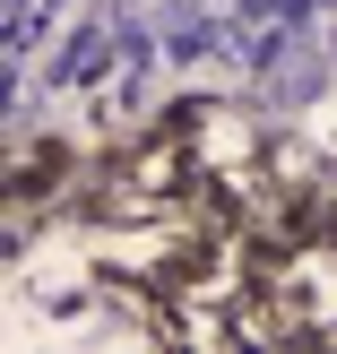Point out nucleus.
Instances as JSON below:
<instances>
[{
  "label": "nucleus",
  "instance_id": "f257e3e1",
  "mask_svg": "<svg viewBox=\"0 0 337 354\" xmlns=\"http://www.w3.org/2000/svg\"><path fill=\"white\" fill-rule=\"evenodd\" d=\"M225 44H234V26H225L217 9H199V0H173L165 9V52L173 61H217Z\"/></svg>",
  "mask_w": 337,
  "mask_h": 354
}]
</instances>
